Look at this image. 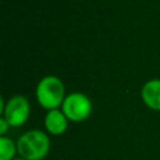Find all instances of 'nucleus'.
I'll list each match as a JSON object with an SVG mask.
<instances>
[{
    "instance_id": "f257e3e1",
    "label": "nucleus",
    "mask_w": 160,
    "mask_h": 160,
    "mask_svg": "<svg viewBox=\"0 0 160 160\" xmlns=\"http://www.w3.org/2000/svg\"><path fill=\"white\" fill-rule=\"evenodd\" d=\"M50 138L40 130H29L16 141L18 154L25 160H42L50 151Z\"/></svg>"
},
{
    "instance_id": "f03ea898",
    "label": "nucleus",
    "mask_w": 160,
    "mask_h": 160,
    "mask_svg": "<svg viewBox=\"0 0 160 160\" xmlns=\"http://www.w3.org/2000/svg\"><path fill=\"white\" fill-rule=\"evenodd\" d=\"M35 95L38 102L49 111L59 109V106L62 105L65 100V88L58 76L48 75L38 82Z\"/></svg>"
},
{
    "instance_id": "7ed1b4c3",
    "label": "nucleus",
    "mask_w": 160,
    "mask_h": 160,
    "mask_svg": "<svg viewBox=\"0 0 160 160\" xmlns=\"http://www.w3.org/2000/svg\"><path fill=\"white\" fill-rule=\"evenodd\" d=\"M61 110L68 118V120L72 122H80L90 116L92 111V105L90 99L85 94L71 92L65 96V100L61 105Z\"/></svg>"
},
{
    "instance_id": "20e7f679",
    "label": "nucleus",
    "mask_w": 160,
    "mask_h": 160,
    "mask_svg": "<svg viewBox=\"0 0 160 160\" xmlns=\"http://www.w3.org/2000/svg\"><path fill=\"white\" fill-rule=\"evenodd\" d=\"M2 118L12 128L22 126L30 116V104L29 100L22 95H15L6 102Z\"/></svg>"
},
{
    "instance_id": "39448f33",
    "label": "nucleus",
    "mask_w": 160,
    "mask_h": 160,
    "mask_svg": "<svg viewBox=\"0 0 160 160\" xmlns=\"http://www.w3.org/2000/svg\"><path fill=\"white\" fill-rule=\"evenodd\" d=\"M68 121L69 120L65 116V114L62 112V110L54 109V110H49L46 112L45 119H44V125L49 134L59 136L66 131Z\"/></svg>"
},
{
    "instance_id": "423d86ee",
    "label": "nucleus",
    "mask_w": 160,
    "mask_h": 160,
    "mask_svg": "<svg viewBox=\"0 0 160 160\" xmlns=\"http://www.w3.org/2000/svg\"><path fill=\"white\" fill-rule=\"evenodd\" d=\"M141 99L145 105L152 110H160V79H152L144 84Z\"/></svg>"
},
{
    "instance_id": "0eeeda50",
    "label": "nucleus",
    "mask_w": 160,
    "mask_h": 160,
    "mask_svg": "<svg viewBox=\"0 0 160 160\" xmlns=\"http://www.w3.org/2000/svg\"><path fill=\"white\" fill-rule=\"evenodd\" d=\"M16 152V142H14L10 138L0 136V160H14Z\"/></svg>"
},
{
    "instance_id": "6e6552de",
    "label": "nucleus",
    "mask_w": 160,
    "mask_h": 160,
    "mask_svg": "<svg viewBox=\"0 0 160 160\" xmlns=\"http://www.w3.org/2000/svg\"><path fill=\"white\" fill-rule=\"evenodd\" d=\"M9 128H10V125L5 120V118H0V135L1 136H4L6 134V131L9 130Z\"/></svg>"
},
{
    "instance_id": "1a4fd4ad",
    "label": "nucleus",
    "mask_w": 160,
    "mask_h": 160,
    "mask_svg": "<svg viewBox=\"0 0 160 160\" xmlns=\"http://www.w3.org/2000/svg\"><path fill=\"white\" fill-rule=\"evenodd\" d=\"M14 160H25V159H22V158H19V159H14Z\"/></svg>"
}]
</instances>
